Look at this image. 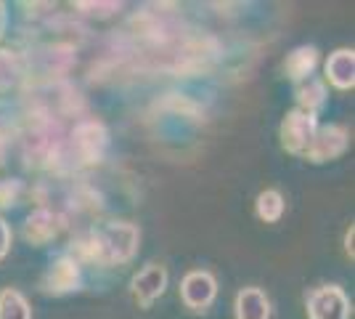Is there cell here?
<instances>
[{
  "label": "cell",
  "instance_id": "17",
  "mask_svg": "<svg viewBox=\"0 0 355 319\" xmlns=\"http://www.w3.org/2000/svg\"><path fill=\"white\" fill-rule=\"evenodd\" d=\"M0 319H32V306L16 288L0 290Z\"/></svg>",
  "mask_w": 355,
  "mask_h": 319
},
{
  "label": "cell",
  "instance_id": "19",
  "mask_svg": "<svg viewBox=\"0 0 355 319\" xmlns=\"http://www.w3.org/2000/svg\"><path fill=\"white\" fill-rule=\"evenodd\" d=\"M21 197V181L19 179H0V211L14 208Z\"/></svg>",
  "mask_w": 355,
  "mask_h": 319
},
{
  "label": "cell",
  "instance_id": "6",
  "mask_svg": "<svg viewBox=\"0 0 355 319\" xmlns=\"http://www.w3.org/2000/svg\"><path fill=\"white\" fill-rule=\"evenodd\" d=\"M218 298V277L207 269H193L180 279V301L193 314H205Z\"/></svg>",
  "mask_w": 355,
  "mask_h": 319
},
{
  "label": "cell",
  "instance_id": "9",
  "mask_svg": "<svg viewBox=\"0 0 355 319\" xmlns=\"http://www.w3.org/2000/svg\"><path fill=\"white\" fill-rule=\"evenodd\" d=\"M67 227H69V218L64 213L53 211V208H37L24 221V240L40 247V245L56 240Z\"/></svg>",
  "mask_w": 355,
  "mask_h": 319
},
{
  "label": "cell",
  "instance_id": "1",
  "mask_svg": "<svg viewBox=\"0 0 355 319\" xmlns=\"http://www.w3.org/2000/svg\"><path fill=\"white\" fill-rule=\"evenodd\" d=\"M141 245V229L130 221H106L101 227L83 229L72 240L69 256L77 263L122 266L130 263Z\"/></svg>",
  "mask_w": 355,
  "mask_h": 319
},
{
  "label": "cell",
  "instance_id": "18",
  "mask_svg": "<svg viewBox=\"0 0 355 319\" xmlns=\"http://www.w3.org/2000/svg\"><path fill=\"white\" fill-rule=\"evenodd\" d=\"M72 8L77 14L90 16V19H112V16H117L125 6H122V3H85V0H77V3H72Z\"/></svg>",
  "mask_w": 355,
  "mask_h": 319
},
{
  "label": "cell",
  "instance_id": "20",
  "mask_svg": "<svg viewBox=\"0 0 355 319\" xmlns=\"http://www.w3.org/2000/svg\"><path fill=\"white\" fill-rule=\"evenodd\" d=\"M11 245H14V231H11V227H8V221L0 215V261L8 256Z\"/></svg>",
  "mask_w": 355,
  "mask_h": 319
},
{
  "label": "cell",
  "instance_id": "4",
  "mask_svg": "<svg viewBox=\"0 0 355 319\" xmlns=\"http://www.w3.org/2000/svg\"><path fill=\"white\" fill-rule=\"evenodd\" d=\"M308 319H353V306L345 288L340 285H318L305 293Z\"/></svg>",
  "mask_w": 355,
  "mask_h": 319
},
{
  "label": "cell",
  "instance_id": "2",
  "mask_svg": "<svg viewBox=\"0 0 355 319\" xmlns=\"http://www.w3.org/2000/svg\"><path fill=\"white\" fill-rule=\"evenodd\" d=\"M109 149V131L96 117H83L72 125L64 141V167L61 176L77 173L83 167L98 165Z\"/></svg>",
  "mask_w": 355,
  "mask_h": 319
},
{
  "label": "cell",
  "instance_id": "22",
  "mask_svg": "<svg viewBox=\"0 0 355 319\" xmlns=\"http://www.w3.org/2000/svg\"><path fill=\"white\" fill-rule=\"evenodd\" d=\"M11 131L6 128V125H0V160H3V152H6V147H8V141H11Z\"/></svg>",
  "mask_w": 355,
  "mask_h": 319
},
{
  "label": "cell",
  "instance_id": "10",
  "mask_svg": "<svg viewBox=\"0 0 355 319\" xmlns=\"http://www.w3.org/2000/svg\"><path fill=\"white\" fill-rule=\"evenodd\" d=\"M167 282H170L167 266H162V263H146V266L130 279V293H133V298L138 301L141 309H148L157 298L164 295Z\"/></svg>",
  "mask_w": 355,
  "mask_h": 319
},
{
  "label": "cell",
  "instance_id": "23",
  "mask_svg": "<svg viewBox=\"0 0 355 319\" xmlns=\"http://www.w3.org/2000/svg\"><path fill=\"white\" fill-rule=\"evenodd\" d=\"M6 27H8V8L6 3H0V38L6 35Z\"/></svg>",
  "mask_w": 355,
  "mask_h": 319
},
{
  "label": "cell",
  "instance_id": "8",
  "mask_svg": "<svg viewBox=\"0 0 355 319\" xmlns=\"http://www.w3.org/2000/svg\"><path fill=\"white\" fill-rule=\"evenodd\" d=\"M350 149V131L347 125H340V122H329L324 128L315 131L311 147L305 152V160L311 163H331Z\"/></svg>",
  "mask_w": 355,
  "mask_h": 319
},
{
  "label": "cell",
  "instance_id": "11",
  "mask_svg": "<svg viewBox=\"0 0 355 319\" xmlns=\"http://www.w3.org/2000/svg\"><path fill=\"white\" fill-rule=\"evenodd\" d=\"M326 80L340 88V91H353L355 85V51L353 48H337L326 59Z\"/></svg>",
  "mask_w": 355,
  "mask_h": 319
},
{
  "label": "cell",
  "instance_id": "12",
  "mask_svg": "<svg viewBox=\"0 0 355 319\" xmlns=\"http://www.w3.org/2000/svg\"><path fill=\"white\" fill-rule=\"evenodd\" d=\"M234 317L236 319H270V298L263 288L250 285L236 293L234 301Z\"/></svg>",
  "mask_w": 355,
  "mask_h": 319
},
{
  "label": "cell",
  "instance_id": "3",
  "mask_svg": "<svg viewBox=\"0 0 355 319\" xmlns=\"http://www.w3.org/2000/svg\"><path fill=\"white\" fill-rule=\"evenodd\" d=\"M27 69H32V75H37V80H67L69 69L77 64V46L74 43H48L40 46L32 56H24Z\"/></svg>",
  "mask_w": 355,
  "mask_h": 319
},
{
  "label": "cell",
  "instance_id": "15",
  "mask_svg": "<svg viewBox=\"0 0 355 319\" xmlns=\"http://www.w3.org/2000/svg\"><path fill=\"white\" fill-rule=\"evenodd\" d=\"M295 99H297V109L311 112V115H318V109H321V106L326 104V99H329L326 83L324 80H318V77H308V80L297 83Z\"/></svg>",
  "mask_w": 355,
  "mask_h": 319
},
{
  "label": "cell",
  "instance_id": "21",
  "mask_svg": "<svg viewBox=\"0 0 355 319\" xmlns=\"http://www.w3.org/2000/svg\"><path fill=\"white\" fill-rule=\"evenodd\" d=\"M353 234H355V227H353V224H350V229L345 231V253H347L350 259H353V256H355V253H353Z\"/></svg>",
  "mask_w": 355,
  "mask_h": 319
},
{
  "label": "cell",
  "instance_id": "13",
  "mask_svg": "<svg viewBox=\"0 0 355 319\" xmlns=\"http://www.w3.org/2000/svg\"><path fill=\"white\" fill-rule=\"evenodd\" d=\"M318 48L315 46H297L295 51H289V56L284 59V72L292 83H302L315 72L318 67Z\"/></svg>",
  "mask_w": 355,
  "mask_h": 319
},
{
  "label": "cell",
  "instance_id": "7",
  "mask_svg": "<svg viewBox=\"0 0 355 319\" xmlns=\"http://www.w3.org/2000/svg\"><path fill=\"white\" fill-rule=\"evenodd\" d=\"M80 288H83V266L69 253L51 261V266L45 269L43 279H40V290L45 295H56V298L77 293Z\"/></svg>",
  "mask_w": 355,
  "mask_h": 319
},
{
  "label": "cell",
  "instance_id": "16",
  "mask_svg": "<svg viewBox=\"0 0 355 319\" xmlns=\"http://www.w3.org/2000/svg\"><path fill=\"white\" fill-rule=\"evenodd\" d=\"M284 211H286V202H284V195L279 189H263L254 199V213L266 224H279Z\"/></svg>",
  "mask_w": 355,
  "mask_h": 319
},
{
  "label": "cell",
  "instance_id": "14",
  "mask_svg": "<svg viewBox=\"0 0 355 319\" xmlns=\"http://www.w3.org/2000/svg\"><path fill=\"white\" fill-rule=\"evenodd\" d=\"M27 77V61L24 54L14 48H0V93L16 88Z\"/></svg>",
  "mask_w": 355,
  "mask_h": 319
},
{
  "label": "cell",
  "instance_id": "5",
  "mask_svg": "<svg viewBox=\"0 0 355 319\" xmlns=\"http://www.w3.org/2000/svg\"><path fill=\"white\" fill-rule=\"evenodd\" d=\"M318 128H321V125H318V115L302 112V109H297V106L289 109V112L284 115L282 128H279L282 147L289 154H305Z\"/></svg>",
  "mask_w": 355,
  "mask_h": 319
}]
</instances>
